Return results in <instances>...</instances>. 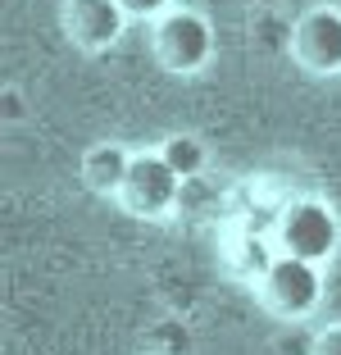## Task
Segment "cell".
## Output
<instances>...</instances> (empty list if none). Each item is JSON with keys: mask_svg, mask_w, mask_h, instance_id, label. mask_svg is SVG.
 <instances>
[{"mask_svg": "<svg viewBox=\"0 0 341 355\" xmlns=\"http://www.w3.org/2000/svg\"><path fill=\"white\" fill-rule=\"evenodd\" d=\"M119 5H123L128 19H155V23L173 10V0H119Z\"/></svg>", "mask_w": 341, "mask_h": 355, "instance_id": "9", "label": "cell"}, {"mask_svg": "<svg viewBox=\"0 0 341 355\" xmlns=\"http://www.w3.org/2000/svg\"><path fill=\"white\" fill-rule=\"evenodd\" d=\"M182 196V178L168 168V159L159 150H141L132 155V168H128V182H123V205L128 214L137 219H168Z\"/></svg>", "mask_w": 341, "mask_h": 355, "instance_id": "4", "label": "cell"}, {"mask_svg": "<svg viewBox=\"0 0 341 355\" xmlns=\"http://www.w3.org/2000/svg\"><path fill=\"white\" fill-rule=\"evenodd\" d=\"M291 55L300 69H310L319 78L341 73V10L332 5H314L296 19L291 32Z\"/></svg>", "mask_w": 341, "mask_h": 355, "instance_id": "5", "label": "cell"}, {"mask_svg": "<svg viewBox=\"0 0 341 355\" xmlns=\"http://www.w3.org/2000/svg\"><path fill=\"white\" fill-rule=\"evenodd\" d=\"M273 241H278V255H291V260H310L323 264L337 255L341 246V223L332 214L328 200H291L278 214V228H273Z\"/></svg>", "mask_w": 341, "mask_h": 355, "instance_id": "1", "label": "cell"}, {"mask_svg": "<svg viewBox=\"0 0 341 355\" xmlns=\"http://www.w3.org/2000/svg\"><path fill=\"white\" fill-rule=\"evenodd\" d=\"M310 355H341V324H332V328H323L319 337H314V346H310Z\"/></svg>", "mask_w": 341, "mask_h": 355, "instance_id": "10", "label": "cell"}, {"mask_svg": "<svg viewBox=\"0 0 341 355\" xmlns=\"http://www.w3.org/2000/svg\"><path fill=\"white\" fill-rule=\"evenodd\" d=\"M159 155L168 159V168H173L177 178H196L200 168H205V141H196V137H186V132H177V137H168L164 146H159Z\"/></svg>", "mask_w": 341, "mask_h": 355, "instance_id": "8", "label": "cell"}, {"mask_svg": "<svg viewBox=\"0 0 341 355\" xmlns=\"http://www.w3.org/2000/svg\"><path fill=\"white\" fill-rule=\"evenodd\" d=\"M259 296L278 319H305V314L319 310L323 296V273L319 264L310 260H291V255H278V260L264 269L259 278Z\"/></svg>", "mask_w": 341, "mask_h": 355, "instance_id": "3", "label": "cell"}, {"mask_svg": "<svg viewBox=\"0 0 341 355\" xmlns=\"http://www.w3.org/2000/svg\"><path fill=\"white\" fill-rule=\"evenodd\" d=\"M128 28L119 0H64V32L78 51H110Z\"/></svg>", "mask_w": 341, "mask_h": 355, "instance_id": "6", "label": "cell"}, {"mask_svg": "<svg viewBox=\"0 0 341 355\" xmlns=\"http://www.w3.org/2000/svg\"><path fill=\"white\" fill-rule=\"evenodd\" d=\"M150 46H155L159 69H168V73H200L214 60V28L196 10H168L155 23Z\"/></svg>", "mask_w": 341, "mask_h": 355, "instance_id": "2", "label": "cell"}, {"mask_svg": "<svg viewBox=\"0 0 341 355\" xmlns=\"http://www.w3.org/2000/svg\"><path fill=\"white\" fill-rule=\"evenodd\" d=\"M128 168H132V155L114 141H100L82 155V178L87 187L100 191V196H123V182H128Z\"/></svg>", "mask_w": 341, "mask_h": 355, "instance_id": "7", "label": "cell"}]
</instances>
